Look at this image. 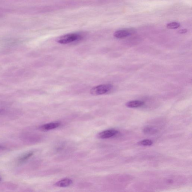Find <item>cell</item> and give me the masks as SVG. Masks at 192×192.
Returning a JSON list of instances; mask_svg holds the SVG:
<instances>
[{"label":"cell","mask_w":192,"mask_h":192,"mask_svg":"<svg viewBox=\"0 0 192 192\" xmlns=\"http://www.w3.org/2000/svg\"><path fill=\"white\" fill-rule=\"evenodd\" d=\"M145 102L139 100H134L130 101L127 102L126 106L127 107L131 108H138L143 106Z\"/></svg>","instance_id":"52a82bcc"},{"label":"cell","mask_w":192,"mask_h":192,"mask_svg":"<svg viewBox=\"0 0 192 192\" xmlns=\"http://www.w3.org/2000/svg\"><path fill=\"white\" fill-rule=\"evenodd\" d=\"M113 87V85L111 84H103L97 86L91 89L90 93L94 95H103L110 91Z\"/></svg>","instance_id":"6da1fadb"},{"label":"cell","mask_w":192,"mask_h":192,"mask_svg":"<svg viewBox=\"0 0 192 192\" xmlns=\"http://www.w3.org/2000/svg\"><path fill=\"white\" fill-rule=\"evenodd\" d=\"M72 183L73 181L71 179L66 178L57 182L55 184V186L60 187H66L71 186Z\"/></svg>","instance_id":"8992f818"},{"label":"cell","mask_w":192,"mask_h":192,"mask_svg":"<svg viewBox=\"0 0 192 192\" xmlns=\"http://www.w3.org/2000/svg\"><path fill=\"white\" fill-rule=\"evenodd\" d=\"M143 131L145 134H154L157 133V130L152 127L147 126L144 128Z\"/></svg>","instance_id":"9c48e42d"},{"label":"cell","mask_w":192,"mask_h":192,"mask_svg":"<svg viewBox=\"0 0 192 192\" xmlns=\"http://www.w3.org/2000/svg\"><path fill=\"white\" fill-rule=\"evenodd\" d=\"M118 133L117 130H105L98 134V137L102 139H106L112 138Z\"/></svg>","instance_id":"3957f363"},{"label":"cell","mask_w":192,"mask_h":192,"mask_svg":"<svg viewBox=\"0 0 192 192\" xmlns=\"http://www.w3.org/2000/svg\"><path fill=\"white\" fill-rule=\"evenodd\" d=\"M81 36L76 34H66L61 36L58 39V42L61 44H67L79 40Z\"/></svg>","instance_id":"7a4b0ae2"},{"label":"cell","mask_w":192,"mask_h":192,"mask_svg":"<svg viewBox=\"0 0 192 192\" xmlns=\"http://www.w3.org/2000/svg\"><path fill=\"white\" fill-rule=\"evenodd\" d=\"M133 30H121L114 32V36L117 38H124L131 35Z\"/></svg>","instance_id":"5b68a950"},{"label":"cell","mask_w":192,"mask_h":192,"mask_svg":"<svg viewBox=\"0 0 192 192\" xmlns=\"http://www.w3.org/2000/svg\"><path fill=\"white\" fill-rule=\"evenodd\" d=\"M61 124V123L58 122L48 123L41 126L39 129L43 131H49L59 127Z\"/></svg>","instance_id":"277c9868"},{"label":"cell","mask_w":192,"mask_h":192,"mask_svg":"<svg viewBox=\"0 0 192 192\" xmlns=\"http://www.w3.org/2000/svg\"><path fill=\"white\" fill-rule=\"evenodd\" d=\"M33 152H31L29 153L25 154L23 156L20 158L18 160V162L20 164L23 163L24 162H26L29 158H30L32 155H33Z\"/></svg>","instance_id":"ba28073f"},{"label":"cell","mask_w":192,"mask_h":192,"mask_svg":"<svg viewBox=\"0 0 192 192\" xmlns=\"http://www.w3.org/2000/svg\"><path fill=\"white\" fill-rule=\"evenodd\" d=\"M138 144L139 145L144 146H150L153 144V142L151 140L145 139L140 141L138 142Z\"/></svg>","instance_id":"8fae6325"},{"label":"cell","mask_w":192,"mask_h":192,"mask_svg":"<svg viewBox=\"0 0 192 192\" xmlns=\"http://www.w3.org/2000/svg\"><path fill=\"white\" fill-rule=\"evenodd\" d=\"M6 147L0 145V150H6Z\"/></svg>","instance_id":"4fadbf2b"},{"label":"cell","mask_w":192,"mask_h":192,"mask_svg":"<svg viewBox=\"0 0 192 192\" xmlns=\"http://www.w3.org/2000/svg\"><path fill=\"white\" fill-rule=\"evenodd\" d=\"M181 26V25L179 23L176 22H171L167 24L166 27L167 28L169 29H176L179 28Z\"/></svg>","instance_id":"30bf717a"},{"label":"cell","mask_w":192,"mask_h":192,"mask_svg":"<svg viewBox=\"0 0 192 192\" xmlns=\"http://www.w3.org/2000/svg\"><path fill=\"white\" fill-rule=\"evenodd\" d=\"M1 178H0V181H1Z\"/></svg>","instance_id":"9a60e30c"},{"label":"cell","mask_w":192,"mask_h":192,"mask_svg":"<svg viewBox=\"0 0 192 192\" xmlns=\"http://www.w3.org/2000/svg\"><path fill=\"white\" fill-rule=\"evenodd\" d=\"M187 30L186 29H183V30H180L178 32V33L180 34H186L187 32Z\"/></svg>","instance_id":"7c38bea8"},{"label":"cell","mask_w":192,"mask_h":192,"mask_svg":"<svg viewBox=\"0 0 192 192\" xmlns=\"http://www.w3.org/2000/svg\"><path fill=\"white\" fill-rule=\"evenodd\" d=\"M3 111V110L0 109V114H1Z\"/></svg>","instance_id":"5bb4252c"}]
</instances>
